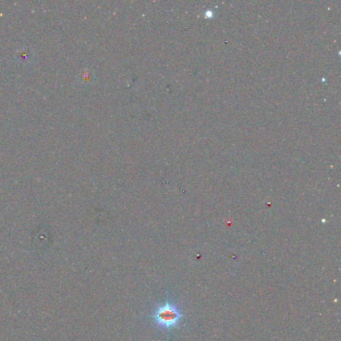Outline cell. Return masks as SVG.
<instances>
[{
    "label": "cell",
    "mask_w": 341,
    "mask_h": 341,
    "mask_svg": "<svg viewBox=\"0 0 341 341\" xmlns=\"http://www.w3.org/2000/svg\"><path fill=\"white\" fill-rule=\"evenodd\" d=\"M152 319L158 328L169 331L180 325L183 314L175 304L167 301L155 309Z\"/></svg>",
    "instance_id": "1"
}]
</instances>
